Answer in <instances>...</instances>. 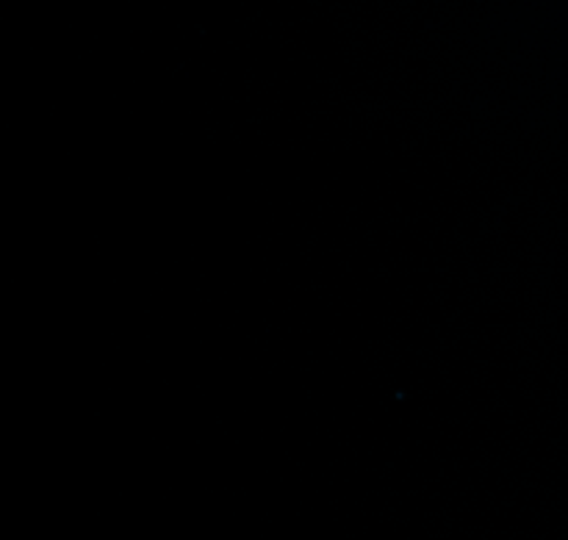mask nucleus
Listing matches in <instances>:
<instances>
[]
</instances>
